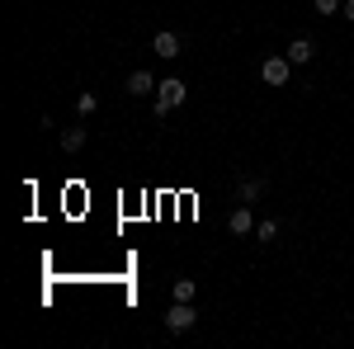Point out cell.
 Wrapping results in <instances>:
<instances>
[{
	"mask_svg": "<svg viewBox=\"0 0 354 349\" xmlns=\"http://www.w3.org/2000/svg\"><path fill=\"white\" fill-rule=\"evenodd\" d=\"M189 100V90H185V81L180 76H170V81H161L156 85V118H165L175 104H185Z\"/></svg>",
	"mask_w": 354,
	"mask_h": 349,
	"instance_id": "1",
	"label": "cell"
},
{
	"mask_svg": "<svg viewBox=\"0 0 354 349\" xmlns=\"http://www.w3.org/2000/svg\"><path fill=\"white\" fill-rule=\"evenodd\" d=\"M194 321H198V312H194L189 302H175V307L165 312V330H170V335H185V330H194Z\"/></svg>",
	"mask_w": 354,
	"mask_h": 349,
	"instance_id": "2",
	"label": "cell"
},
{
	"mask_svg": "<svg viewBox=\"0 0 354 349\" xmlns=\"http://www.w3.org/2000/svg\"><path fill=\"white\" fill-rule=\"evenodd\" d=\"M288 71H293V62H288V57H270V62L260 66L265 85H274V90H279V85H288Z\"/></svg>",
	"mask_w": 354,
	"mask_h": 349,
	"instance_id": "3",
	"label": "cell"
},
{
	"mask_svg": "<svg viewBox=\"0 0 354 349\" xmlns=\"http://www.w3.org/2000/svg\"><path fill=\"white\" fill-rule=\"evenodd\" d=\"M227 232H232V236H250V232H255V213H250V203H241L236 213L227 217Z\"/></svg>",
	"mask_w": 354,
	"mask_h": 349,
	"instance_id": "4",
	"label": "cell"
},
{
	"mask_svg": "<svg viewBox=\"0 0 354 349\" xmlns=\"http://www.w3.org/2000/svg\"><path fill=\"white\" fill-rule=\"evenodd\" d=\"M156 76H151V71H133V76H128V85H123V90H128V95H137V100H142V95H156Z\"/></svg>",
	"mask_w": 354,
	"mask_h": 349,
	"instance_id": "5",
	"label": "cell"
},
{
	"mask_svg": "<svg viewBox=\"0 0 354 349\" xmlns=\"http://www.w3.org/2000/svg\"><path fill=\"white\" fill-rule=\"evenodd\" d=\"M288 62H293V66H307V62H312V57H317V43H312V38H293V43H288Z\"/></svg>",
	"mask_w": 354,
	"mask_h": 349,
	"instance_id": "6",
	"label": "cell"
},
{
	"mask_svg": "<svg viewBox=\"0 0 354 349\" xmlns=\"http://www.w3.org/2000/svg\"><path fill=\"white\" fill-rule=\"evenodd\" d=\"M151 53L165 57V62H170V57H180V33H170V28L156 33V38H151Z\"/></svg>",
	"mask_w": 354,
	"mask_h": 349,
	"instance_id": "7",
	"label": "cell"
},
{
	"mask_svg": "<svg viewBox=\"0 0 354 349\" xmlns=\"http://www.w3.org/2000/svg\"><path fill=\"white\" fill-rule=\"evenodd\" d=\"M81 147H85V128H66V133H62V151H66V156H76Z\"/></svg>",
	"mask_w": 354,
	"mask_h": 349,
	"instance_id": "8",
	"label": "cell"
},
{
	"mask_svg": "<svg viewBox=\"0 0 354 349\" xmlns=\"http://www.w3.org/2000/svg\"><path fill=\"white\" fill-rule=\"evenodd\" d=\"M260 194H265V180H241V189H236V198H241V203H255Z\"/></svg>",
	"mask_w": 354,
	"mask_h": 349,
	"instance_id": "9",
	"label": "cell"
},
{
	"mask_svg": "<svg viewBox=\"0 0 354 349\" xmlns=\"http://www.w3.org/2000/svg\"><path fill=\"white\" fill-rule=\"evenodd\" d=\"M170 297H175V302H194V279H175V283H170Z\"/></svg>",
	"mask_w": 354,
	"mask_h": 349,
	"instance_id": "10",
	"label": "cell"
},
{
	"mask_svg": "<svg viewBox=\"0 0 354 349\" xmlns=\"http://www.w3.org/2000/svg\"><path fill=\"white\" fill-rule=\"evenodd\" d=\"M255 236H260V245H270L274 236H279V222H260V227H255Z\"/></svg>",
	"mask_w": 354,
	"mask_h": 349,
	"instance_id": "11",
	"label": "cell"
},
{
	"mask_svg": "<svg viewBox=\"0 0 354 349\" xmlns=\"http://www.w3.org/2000/svg\"><path fill=\"white\" fill-rule=\"evenodd\" d=\"M312 5H317L322 15H340V10H345V0H312Z\"/></svg>",
	"mask_w": 354,
	"mask_h": 349,
	"instance_id": "12",
	"label": "cell"
},
{
	"mask_svg": "<svg viewBox=\"0 0 354 349\" xmlns=\"http://www.w3.org/2000/svg\"><path fill=\"white\" fill-rule=\"evenodd\" d=\"M95 104H100V100H95V95H90V90H85V95H81V100H76V109H81V113H85V118H90V113H95Z\"/></svg>",
	"mask_w": 354,
	"mask_h": 349,
	"instance_id": "13",
	"label": "cell"
},
{
	"mask_svg": "<svg viewBox=\"0 0 354 349\" xmlns=\"http://www.w3.org/2000/svg\"><path fill=\"white\" fill-rule=\"evenodd\" d=\"M340 15H345V19L354 24V0H345V10H340Z\"/></svg>",
	"mask_w": 354,
	"mask_h": 349,
	"instance_id": "14",
	"label": "cell"
}]
</instances>
